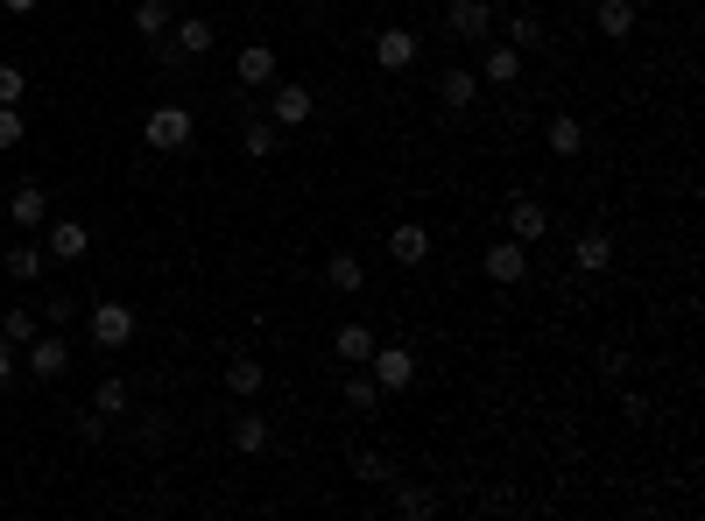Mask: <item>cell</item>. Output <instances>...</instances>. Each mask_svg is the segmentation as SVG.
I'll return each instance as SVG.
<instances>
[{
  "mask_svg": "<svg viewBox=\"0 0 705 521\" xmlns=\"http://www.w3.org/2000/svg\"><path fill=\"white\" fill-rule=\"evenodd\" d=\"M190 134H198V121H190V106H177V100L148 106V121H142V142L156 148V156H177V148H190Z\"/></svg>",
  "mask_w": 705,
  "mask_h": 521,
  "instance_id": "6da1fadb",
  "label": "cell"
},
{
  "mask_svg": "<svg viewBox=\"0 0 705 521\" xmlns=\"http://www.w3.org/2000/svg\"><path fill=\"white\" fill-rule=\"evenodd\" d=\"M367 374H374L381 395H403V388H416V353H409V345H374Z\"/></svg>",
  "mask_w": 705,
  "mask_h": 521,
  "instance_id": "7a4b0ae2",
  "label": "cell"
},
{
  "mask_svg": "<svg viewBox=\"0 0 705 521\" xmlns=\"http://www.w3.org/2000/svg\"><path fill=\"white\" fill-rule=\"evenodd\" d=\"M445 29L459 35V43H487V35H494V0H452Z\"/></svg>",
  "mask_w": 705,
  "mask_h": 521,
  "instance_id": "3957f363",
  "label": "cell"
},
{
  "mask_svg": "<svg viewBox=\"0 0 705 521\" xmlns=\"http://www.w3.org/2000/svg\"><path fill=\"white\" fill-rule=\"evenodd\" d=\"M480 268H487V282H501V289H516L522 275H529V247L522 240H494L487 254H480Z\"/></svg>",
  "mask_w": 705,
  "mask_h": 521,
  "instance_id": "277c9868",
  "label": "cell"
},
{
  "mask_svg": "<svg viewBox=\"0 0 705 521\" xmlns=\"http://www.w3.org/2000/svg\"><path fill=\"white\" fill-rule=\"evenodd\" d=\"M127 338H135V311H127V303H92V345L121 353Z\"/></svg>",
  "mask_w": 705,
  "mask_h": 521,
  "instance_id": "5b68a950",
  "label": "cell"
},
{
  "mask_svg": "<svg viewBox=\"0 0 705 521\" xmlns=\"http://www.w3.org/2000/svg\"><path fill=\"white\" fill-rule=\"evenodd\" d=\"M311 113H318L311 85H297V79H276V100H269V121H276V127H303Z\"/></svg>",
  "mask_w": 705,
  "mask_h": 521,
  "instance_id": "8992f818",
  "label": "cell"
},
{
  "mask_svg": "<svg viewBox=\"0 0 705 521\" xmlns=\"http://www.w3.org/2000/svg\"><path fill=\"white\" fill-rule=\"evenodd\" d=\"M22 366H29V374H35V381H56V374H64V366H71V345H64V338H56V332H50V338H43V332H35V338L22 345Z\"/></svg>",
  "mask_w": 705,
  "mask_h": 521,
  "instance_id": "52a82bcc",
  "label": "cell"
},
{
  "mask_svg": "<svg viewBox=\"0 0 705 521\" xmlns=\"http://www.w3.org/2000/svg\"><path fill=\"white\" fill-rule=\"evenodd\" d=\"M212 35H219V29L205 22V14H177V22H169V50L190 64V56H212Z\"/></svg>",
  "mask_w": 705,
  "mask_h": 521,
  "instance_id": "ba28073f",
  "label": "cell"
},
{
  "mask_svg": "<svg viewBox=\"0 0 705 521\" xmlns=\"http://www.w3.org/2000/svg\"><path fill=\"white\" fill-rule=\"evenodd\" d=\"M234 79H240L247 92H269V85H276V50H269V43H247V50L234 56Z\"/></svg>",
  "mask_w": 705,
  "mask_h": 521,
  "instance_id": "9c48e42d",
  "label": "cell"
},
{
  "mask_svg": "<svg viewBox=\"0 0 705 521\" xmlns=\"http://www.w3.org/2000/svg\"><path fill=\"white\" fill-rule=\"evenodd\" d=\"M473 100H480V71H459V64L437 71V106H445V113H466Z\"/></svg>",
  "mask_w": 705,
  "mask_h": 521,
  "instance_id": "30bf717a",
  "label": "cell"
},
{
  "mask_svg": "<svg viewBox=\"0 0 705 521\" xmlns=\"http://www.w3.org/2000/svg\"><path fill=\"white\" fill-rule=\"evenodd\" d=\"M480 79L516 85V79H522V50H516V43H494V35H487V43H480Z\"/></svg>",
  "mask_w": 705,
  "mask_h": 521,
  "instance_id": "8fae6325",
  "label": "cell"
},
{
  "mask_svg": "<svg viewBox=\"0 0 705 521\" xmlns=\"http://www.w3.org/2000/svg\"><path fill=\"white\" fill-rule=\"evenodd\" d=\"M43 211H50V190H43V184H14V190H8V219L22 226V233L43 226Z\"/></svg>",
  "mask_w": 705,
  "mask_h": 521,
  "instance_id": "7c38bea8",
  "label": "cell"
},
{
  "mask_svg": "<svg viewBox=\"0 0 705 521\" xmlns=\"http://www.w3.org/2000/svg\"><path fill=\"white\" fill-rule=\"evenodd\" d=\"M43 254H50V261H85V254H92V233H85L79 219H56L50 240H43Z\"/></svg>",
  "mask_w": 705,
  "mask_h": 521,
  "instance_id": "4fadbf2b",
  "label": "cell"
},
{
  "mask_svg": "<svg viewBox=\"0 0 705 521\" xmlns=\"http://www.w3.org/2000/svg\"><path fill=\"white\" fill-rule=\"evenodd\" d=\"M374 64H381V71H409V64H416V35H409V29H381V35H374Z\"/></svg>",
  "mask_w": 705,
  "mask_h": 521,
  "instance_id": "5bb4252c",
  "label": "cell"
},
{
  "mask_svg": "<svg viewBox=\"0 0 705 521\" xmlns=\"http://www.w3.org/2000/svg\"><path fill=\"white\" fill-rule=\"evenodd\" d=\"M543 233H550V211H543L537 198H516V205H508V240L529 247V240H543Z\"/></svg>",
  "mask_w": 705,
  "mask_h": 521,
  "instance_id": "9a60e30c",
  "label": "cell"
},
{
  "mask_svg": "<svg viewBox=\"0 0 705 521\" xmlns=\"http://www.w3.org/2000/svg\"><path fill=\"white\" fill-rule=\"evenodd\" d=\"M388 261H403V268H424L431 261V233H424V226H395V233H388Z\"/></svg>",
  "mask_w": 705,
  "mask_h": 521,
  "instance_id": "2e32d148",
  "label": "cell"
},
{
  "mask_svg": "<svg viewBox=\"0 0 705 521\" xmlns=\"http://www.w3.org/2000/svg\"><path fill=\"white\" fill-rule=\"evenodd\" d=\"M593 22H600V35H606V43H628L642 14H635V0H600V8H593Z\"/></svg>",
  "mask_w": 705,
  "mask_h": 521,
  "instance_id": "e0dca14e",
  "label": "cell"
},
{
  "mask_svg": "<svg viewBox=\"0 0 705 521\" xmlns=\"http://www.w3.org/2000/svg\"><path fill=\"white\" fill-rule=\"evenodd\" d=\"M360 282H367V268H360V254H346V247H332V254H325V289H339V296H360Z\"/></svg>",
  "mask_w": 705,
  "mask_h": 521,
  "instance_id": "ac0fdd59",
  "label": "cell"
},
{
  "mask_svg": "<svg viewBox=\"0 0 705 521\" xmlns=\"http://www.w3.org/2000/svg\"><path fill=\"white\" fill-rule=\"evenodd\" d=\"M571 261H579V275H600V268H614V240H606L600 226H593V233L571 240Z\"/></svg>",
  "mask_w": 705,
  "mask_h": 521,
  "instance_id": "d6986e66",
  "label": "cell"
},
{
  "mask_svg": "<svg viewBox=\"0 0 705 521\" xmlns=\"http://www.w3.org/2000/svg\"><path fill=\"white\" fill-rule=\"evenodd\" d=\"M374 332H367V324H339V332H332V360H346V366H367V353H374Z\"/></svg>",
  "mask_w": 705,
  "mask_h": 521,
  "instance_id": "ffe728a7",
  "label": "cell"
},
{
  "mask_svg": "<svg viewBox=\"0 0 705 521\" xmlns=\"http://www.w3.org/2000/svg\"><path fill=\"white\" fill-rule=\"evenodd\" d=\"M269 444H276L269 416H234V451H240V458H261Z\"/></svg>",
  "mask_w": 705,
  "mask_h": 521,
  "instance_id": "44dd1931",
  "label": "cell"
},
{
  "mask_svg": "<svg viewBox=\"0 0 705 521\" xmlns=\"http://www.w3.org/2000/svg\"><path fill=\"white\" fill-rule=\"evenodd\" d=\"M226 388H234V395H261V388H269V366L234 353V360H226Z\"/></svg>",
  "mask_w": 705,
  "mask_h": 521,
  "instance_id": "7402d4cb",
  "label": "cell"
},
{
  "mask_svg": "<svg viewBox=\"0 0 705 521\" xmlns=\"http://www.w3.org/2000/svg\"><path fill=\"white\" fill-rule=\"evenodd\" d=\"M169 22H177V8H169V0H142V8H135V35H142V43H163Z\"/></svg>",
  "mask_w": 705,
  "mask_h": 521,
  "instance_id": "603a6c76",
  "label": "cell"
},
{
  "mask_svg": "<svg viewBox=\"0 0 705 521\" xmlns=\"http://www.w3.org/2000/svg\"><path fill=\"white\" fill-rule=\"evenodd\" d=\"M240 148H247L255 163H269L276 148H282V127H276V121H247V127H240Z\"/></svg>",
  "mask_w": 705,
  "mask_h": 521,
  "instance_id": "cb8c5ba5",
  "label": "cell"
},
{
  "mask_svg": "<svg viewBox=\"0 0 705 521\" xmlns=\"http://www.w3.org/2000/svg\"><path fill=\"white\" fill-rule=\"evenodd\" d=\"M579 148H585L579 113H550V156H579Z\"/></svg>",
  "mask_w": 705,
  "mask_h": 521,
  "instance_id": "d4e9b609",
  "label": "cell"
},
{
  "mask_svg": "<svg viewBox=\"0 0 705 521\" xmlns=\"http://www.w3.org/2000/svg\"><path fill=\"white\" fill-rule=\"evenodd\" d=\"M43 261H50L43 247H8V254H0V268H8L14 282H35V275H43Z\"/></svg>",
  "mask_w": 705,
  "mask_h": 521,
  "instance_id": "484cf974",
  "label": "cell"
},
{
  "mask_svg": "<svg viewBox=\"0 0 705 521\" xmlns=\"http://www.w3.org/2000/svg\"><path fill=\"white\" fill-rule=\"evenodd\" d=\"M395 514H403V521H431L437 514V493L431 487H395Z\"/></svg>",
  "mask_w": 705,
  "mask_h": 521,
  "instance_id": "4316f807",
  "label": "cell"
},
{
  "mask_svg": "<svg viewBox=\"0 0 705 521\" xmlns=\"http://www.w3.org/2000/svg\"><path fill=\"white\" fill-rule=\"evenodd\" d=\"M0 338H8V345H14V353H22V345L35 338V311H29V303H14V311H8V317H0Z\"/></svg>",
  "mask_w": 705,
  "mask_h": 521,
  "instance_id": "83f0119b",
  "label": "cell"
},
{
  "mask_svg": "<svg viewBox=\"0 0 705 521\" xmlns=\"http://www.w3.org/2000/svg\"><path fill=\"white\" fill-rule=\"evenodd\" d=\"M353 479H367V487H395V466L381 451H353Z\"/></svg>",
  "mask_w": 705,
  "mask_h": 521,
  "instance_id": "f1b7e54d",
  "label": "cell"
},
{
  "mask_svg": "<svg viewBox=\"0 0 705 521\" xmlns=\"http://www.w3.org/2000/svg\"><path fill=\"white\" fill-rule=\"evenodd\" d=\"M508 43H516V50H543L550 29L537 22V14H516V22H508Z\"/></svg>",
  "mask_w": 705,
  "mask_h": 521,
  "instance_id": "f546056e",
  "label": "cell"
},
{
  "mask_svg": "<svg viewBox=\"0 0 705 521\" xmlns=\"http://www.w3.org/2000/svg\"><path fill=\"white\" fill-rule=\"evenodd\" d=\"M346 409H360V416H367V409H381V388H374V374H353V381H346Z\"/></svg>",
  "mask_w": 705,
  "mask_h": 521,
  "instance_id": "4dcf8cb0",
  "label": "cell"
},
{
  "mask_svg": "<svg viewBox=\"0 0 705 521\" xmlns=\"http://www.w3.org/2000/svg\"><path fill=\"white\" fill-rule=\"evenodd\" d=\"M92 409H100V416L113 423V416L127 409V381H100V395H92Z\"/></svg>",
  "mask_w": 705,
  "mask_h": 521,
  "instance_id": "1f68e13d",
  "label": "cell"
},
{
  "mask_svg": "<svg viewBox=\"0 0 705 521\" xmlns=\"http://www.w3.org/2000/svg\"><path fill=\"white\" fill-rule=\"evenodd\" d=\"M22 92H29V71L22 64H0V106H22Z\"/></svg>",
  "mask_w": 705,
  "mask_h": 521,
  "instance_id": "d6a6232c",
  "label": "cell"
},
{
  "mask_svg": "<svg viewBox=\"0 0 705 521\" xmlns=\"http://www.w3.org/2000/svg\"><path fill=\"white\" fill-rule=\"evenodd\" d=\"M22 113H14V106H0V156H8V148H22Z\"/></svg>",
  "mask_w": 705,
  "mask_h": 521,
  "instance_id": "836d02e7",
  "label": "cell"
},
{
  "mask_svg": "<svg viewBox=\"0 0 705 521\" xmlns=\"http://www.w3.org/2000/svg\"><path fill=\"white\" fill-rule=\"evenodd\" d=\"M621 416L628 423H650V395H621Z\"/></svg>",
  "mask_w": 705,
  "mask_h": 521,
  "instance_id": "e575fe53",
  "label": "cell"
},
{
  "mask_svg": "<svg viewBox=\"0 0 705 521\" xmlns=\"http://www.w3.org/2000/svg\"><path fill=\"white\" fill-rule=\"evenodd\" d=\"M71 311H79V303H71V296H43V317H50V324H64Z\"/></svg>",
  "mask_w": 705,
  "mask_h": 521,
  "instance_id": "d590c367",
  "label": "cell"
},
{
  "mask_svg": "<svg viewBox=\"0 0 705 521\" xmlns=\"http://www.w3.org/2000/svg\"><path fill=\"white\" fill-rule=\"evenodd\" d=\"M621 374H628V360H621V353H600V381H606V388H614Z\"/></svg>",
  "mask_w": 705,
  "mask_h": 521,
  "instance_id": "8d00e7d4",
  "label": "cell"
},
{
  "mask_svg": "<svg viewBox=\"0 0 705 521\" xmlns=\"http://www.w3.org/2000/svg\"><path fill=\"white\" fill-rule=\"evenodd\" d=\"M14 366H22V353H14V345L0 338V388H8V381H14Z\"/></svg>",
  "mask_w": 705,
  "mask_h": 521,
  "instance_id": "74e56055",
  "label": "cell"
},
{
  "mask_svg": "<svg viewBox=\"0 0 705 521\" xmlns=\"http://www.w3.org/2000/svg\"><path fill=\"white\" fill-rule=\"evenodd\" d=\"M0 8H8V14H35V0H0Z\"/></svg>",
  "mask_w": 705,
  "mask_h": 521,
  "instance_id": "f35d334b",
  "label": "cell"
}]
</instances>
